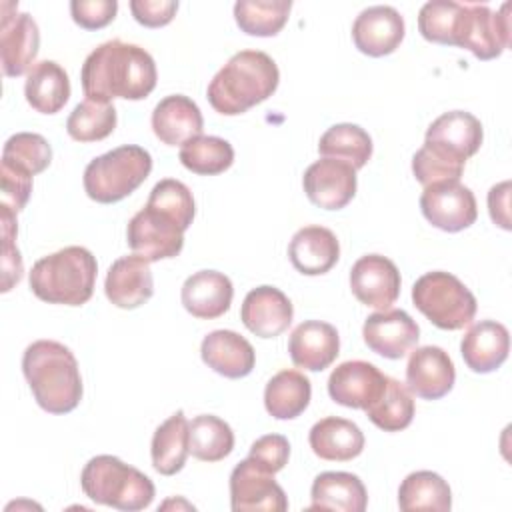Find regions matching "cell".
Segmentation results:
<instances>
[{"mask_svg": "<svg viewBox=\"0 0 512 512\" xmlns=\"http://www.w3.org/2000/svg\"><path fill=\"white\" fill-rule=\"evenodd\" d=\"M318 152L324 158H334L360 170L372 156V138L358 124H334L320 136Z\"/></svg>", "mask_w": 512, "mask_h": 512, "instance_id": "cell-34", "label": "cell"}, {"mask_svg": "<svg viewBox=\"0 0 512 512\" xmlns=\"http://www.w3.org/2000/svg\"><path fill=\"white\" fill-rule=\"evenodd\" d=\"M362 336L372 352L390 360H398L418 344L420 328L408 312L388 308L366 318Z\"/></svg>", "mask_w": 512, "mask_h": 512, "instance_id": "cell-15", "label": "cell"}, {"mask_svg": "<svg viewBox=\"0 0 512 512\" xmlns=\"http://www.w3.org/2000/svg\"><path fill=\"white\" fill-rule=\"evenodd\" d=\"M290 8V0H238L234 20L250 36H276L284 28Z\"/></svg>", "mask_w": 512, "mask_h": 512, "instance_id": "cell-38", "label": "cell"}, {"mask_svg": "<svg viewBox=\"0 0 512 512\" xmlns=\"http://www.w3.org/2000/svg\"><path fill=\"white\" fill-rule=\"evenodd\" d=\"M308 510L364 512L368 494L362 480L350 472H322L314 478Z\"/></svg>", "mask_w": 512, "mask_h": 512, "instance_id": "cell-29", "label": "cell"}, {"mask_svg": "<svg viewBox=\"0 0 512 512\" xmlns=\"http://www.w3.org/2000/svg\"><path fill=\"white\" fill-rule=\"evenodd\" d=\"M116 122L118 116L114 104L86 98L70 112L66 132L76 142H98L114 132Z\"/></svg>", "mask_w": 512, "mask_h": 512, "instance_id": "cell-39", "label": "cell"}, {"mask_svg": "<svg viewBox=\"0 0 512 512\" xmlns=\"http://www.w3.org/2000/svg\"><path fill=\"white\" fill-rule=\"evenodd\" d=\"M202 362L224 378H244L256 364L252 344L234 330H214L200 346Z\"/></svg>", "mask_w": 512, "mask_h": 512, "instance_id": "cell-25", "label": "cell"}, {"mask_svg": "<svg viewBox=\"0 0 512 512\" xmlns=\"http://www.w3.org/2000/svg\"><path fill=\"white\" fill-rule=\"evenodd\" d=\"M230 506L234 512H286L288 498L272 472L246 458L230 474Z\"/></svg>", "mask_w": 512, "mask_h": 512, "instance_id": "cell-11", "label": "cell"}, {"mask_svg": "<svg viewBox=\"0 0 512 512\" xmlns=\"http://www.w3.org/2000/svg\"><path fill=\"white\" fill-rule=\"evenodd\" d=\"M404 18L392 6L378 4L364 8L352 24L354 46L368 56L392 54L404 40Z\"/></svg>", "mask_w": 512, "mask_h": 512, "instance_id": "cell-18", "label": "cell"}, {"mask_svg": "<svg viewBox=\"0 0 512 512\" xmlns=\"http://www.w3.org/2000/svg\"><path fill=\"white\" fill-rule=\"evenodd\" d=\"M288 354L298 368L320 372L340 354L338 330L322 320H306L292 330Z\"/></svg>", "mask_w": 512, "mask_h": 512, "instance_id": "cell-22", "label": "cell"}, {"mask_svg": "<svg viewBox=\"0 0 512 512\" xmlns=\"http://www.w3.org/2000/svg\"><path fill=\"white\" fill-rule=\"evenodd\" d=\"M106 298L124 310H132L148 302L154 294L150 262L138 254L122 256L112 262L104 280Z\"/></svg>", "mask_w": 512, "mask_h": 512, "instance_id": "cell-20", "label": "cell"}, {"mask_svg": "<svg viewBox=\"0 0 512 512\" xmlns=\"http://www.w3.org/2000/svg\"><path fill=\"white\" fill-rule=\"evenodd\" d=\"M302 186L308 200L318 208L340 210L356 194V170L346 162L322 158L306 168Z\"/></svg>", "mask_w": 512, "mask_h": 512, "instance_id": "cell-14", "label": "cell"}, {"mask_svg": "<svg viewBox=\"0 0 512 512\" xmlns=\"http://www.w3.org/2000/svg\"><path fill=\"white\" fill-rule=\"evenodd\" d=\"M150 172V152L136 144H124L90 160L82 182L88 198L100 204H114L130 196Z\"/></svg>", "mask_w": 512, "mask_h": 512, "instance_id": "cell-6", "label": "cell"}, {"mask_svg": "<svg viewBox=\"0 0 512 512\" xmlns=\"http://www.w3.org/2000/svg\"><path fill=\"white\" fill-rule=\"evenodd\" d=\"M184 168L194 174L214 176L228 170L234 162V148L228 140L218 136H194L180 146L178 154Z\"/></svg>", "mask_w": 512, "mask_h": 512, "instance_id": "cell-37", "label": "cell"}, {"mask_svg": "<svg viewBox=\"0 0 512 512\" xmlns=\"http://www.w3.org/2000/svg\"><path fill=\"white\" fill-rule=\"evenodd\" d=\"M202 128L204 118L198 104L184 94L166 96L154 106L152 130L168 146H182L190 138L200 136Z\"/></svg>", "mask_w": 512, "mask_h": 512, "instance_id": "cell-26", "label": "cell"}, {"mask_svg": "<svg viewBox=\"0 0 512 512\" xmlns=\"http://www.w3.org/2000/svg\"><path fill=\"white\" fill-rule=\"evenodd\" d=\"M98 264L84 246H66L34 262L30 290L48 304L82 306L94 294Z\"/></svg>", "mask_w": 512, "mask_h": 512, "instance_id": "cell-4", "label": "cell"}, {"mask_svg": "<svg viewBox=\"0 0 512 512\" xmlns=\"http://www.w3.org/2000/svg\"><path fill=\"white\" fill-rule=\"evenodd\" d=\"M0 180H2V202L0 204L12 208L14 212H20L26 206L28 198H30L32 176L2 164L0 166Z\"/></svg>", "mask_w": 512, "mask_h": 512, "instance_id": "cell-47", "label": "cell"}, {"mask_svg": "<svg viewBox=\"0 0 512 512\" xmlns=\"http://www.w3.org/2000/svg\"><path fill=\"white\" fill-rule=\"evenodd\" d=\"M420 210L432 226L444 232H460L478 218L474 192L460 180L426 186L420 196Z\"/></svg>", "mask_w": 512, "mask_h": 512, "instance_id": "cell-10", "label": "cell"}, {"mask_svg": "<svg viewBox=\"0 0 512 512\" xmlns=\"http://www.w3.org/2000/svg\"><path fill=\"white\" fill-rule=\"evenodd\" d=\"M146 204H150L158 210H164L166 214L176 218L184 230L190 228L194 214H196V206H194L190 188L184 182L174 180V178H164V180L156 182L154 188L150 190Z\"/></svg>", "mask_w": 512, "mask_h": 512, "instance_id": "cell-42", "label": "cell"}, {"mask_svg": "<svg viewBox=\"0 0 512 512\" xmlns=\"http://www.w3.org/2000/svg\"><path fill=\"white\" fill-rule=\"evenodd\" d=\"M52 162V148L48 140L36 132H16L2 148V164L26 172L40 174Z\"/></svg>", "mask_w": 512, "mask_h": 512, "instance_id": "cell-40", "label": "cell"}, {"mask_svg": "<svg viewBox=\"0 0 512 512\" xmlns=\"http://www.w3.org/2000/svg\"><path fill=\"white\" fill-rule=\"evenodd\" d=\"M482 124L466 110H450L440 114L426 130L424 144L466 164L482 146Z\"/></svg>", "mask_w": 512, "mask_h": 512, "instance_id": "cell-17", "label": "cell"}, {"mask_svg": "<svg viewBox=\"0 0 512 512\" xmlns=\"http://www.w3.org/2000/svg\"><path fill=\"white\" fill-rule=\"evenodd\" d=\"M190 454L202 462L224 460L234 448V432L228 422L212 414H200L188 422Z\"/></svg>", "mask_w": 512, "mask_h": 512, "instance_id": "cell-36", "label": "cell"}, {"mask_svg": "<svg viewBox=\"0 0 512 512\" xmlns=\"http://www.w3.org/2000/svg\"><path fill=\"white\" fill-rule=\"evenodd\" d=\"M118 12L116 0H72L70 14L72 20L84 30L104 28L114 20Z\"/></svg>", "mask_w": 512, "mask_h": 512, "instance_id": "cell-46", "label": "cell"}, {"mask_svg": "<svg viewBox=\"0 0 512 512\" xmlns=\"http://www.w3.org/2000/svg\"><path fill=\"white\" fill-rule=\"evenodd\" d=\"M462 172H464V162L448 158L424 144L412 156V174L424 188L438 182L460 180Z\"/></svg>", "mask_w": 512, "mask_h": 512, "instance_id": "cell-43", "label": "cell"}, {"mask_svg": "<svg viewBox=\"0 0 512 512\" xmlns=\"http://www.w3.org/2000/svg\"><path fill=\"white\" fill-rule=\"evenodd\" d=\"M386 378V374L366 360H348L332 370L328 394L340 406L366 410L382 394Z\"/></svg>", "mask_w": 512, "mask_h": 512, "instance_id": "cell-16", "label": "cell"}, {"mask_svg": "<svg viewBox=\"0 0 512 512\" xmlns=\"http://www.w3.org/2000/svg\"><path fill=\"white\" fill-rule=\"evenodd\" d=\"M280 82L272 56L262 50L236 52L210 80L206 96L224 116H238L270 98Z\"/></svg>", "mask_w": 512, "mask_h": 512, "instance_id": "cell-3", "label": "cell"}, {"mask_svg": "<svg viewBox=\"0 0 512 512\" xmlns=\"http://www.w3.org/2000/svg\"><path fill=\"white\" fill-rule=\"evenodd\" d=\"M10 2L2 4L0 24V62L4 76H22L30 72L38 56L40 32L36 20L28 12H8Z\"/></svg>", "mask_w": 512, "mask_h": 512, "instance_id": "cell-12", "label": "cell"}, {"mask_svg": "<svg viewBox=\"0 0 512 512\" xmlns=\"http://www.w3.org/2000/svg\"><path fill=\"white\" fill-rule=\"evenodd\" d=\"M178 2L176 0H132L130 12L134 20L148 28H160L172 22L176 16Z\"/></svg>", "mask_w": 512, "mask_h": 512, "instance_id": "cell-48", "label": "cell"}, {"mask_svg": "<svg viewBox=\"0 0 512 512\" xmlns=\"http://www.w3.org/2000/svg\"><path fill=\"white\" fill-rule=\"evenodd\" d=\"M460 14V2L430 0L418 12V30L422 38L436 44L454 46V32Z\"/></svg>", "mask_w": 512, "mask_h": 512, "instance_id": "cell-41", "label": "cell"}, {"mask_svg": "<svg viewBox=\"0 0 512 512\" xmlns=\"http://www.w3.org/2000/svg\"><path fill=\"white\" fill-rule=\"evenodd\" d=\"M400 272L382 254H366L352 264L350 288L358 302L376 310H388L400 296Z\"/></svg>", "mask_w": 512, "mask_h": 512, "instance_id": "cell-13", "label": "cell"}, {"mask_svg": "<svg viewBox=\"0 0 512 512\" xmlns=\"http://www.w3.org/2000/svg\"><path fill=\"white\" fill-rule=\"evenodd\" d=\"M456 380L454 362L440 346L416 348L406 364V386L424 400L446 396Z\"/></svg>", "mask_w": 512, "mask_h": 512, "instance_id": "cell-19", "label": "cell"}, {"mask_svg": "<svg viewBox=\"0 0 512 512\" xmlns=\"http://www.w3.org/2000/svg\"><path fill=\"white\" fill-rule=\"evenodd\" d=\"M22 372L36 404L68 414L82 400V376L72 350L56 340H36L22 354Z\"/></svg>", "mask_w": 512, "mask_h": 512, "instance_id": "cell-2", "label": "cell"}, {"mask_svg": "<svg viewBox=\"0 0 512 512\" xmlns=\"http://www.w3.org/2000/svg\"><path fill=\"white\" fill-rule=\"evenodd\" d=\"M0 224H2V292H8L14 284L20 282L24 266L22 256L14 244L18 226L16 212L4 204H0Z\"/></svg>", "mask_w": 512, "mask_h": 512, "instance_id": "cell-44", "label": "cell"}, {"mask_svg": "<svg viewBox=\"0 0 512 512\" xmlns=\"http://www.w3.org/2000/svg\"><path fill=\"white\" fill-rule=\"evenodd\" d=\"M414 306L438 328L460 330L474 320L476 298L454 274L434 270L422 274L412 286Z\"/></svg>", "mask_w": 512, "mask_h": 512, "instance_id": "cell-7", "label": "cell"}, {"mask_svg": "<svg viewBox=\"0 0 512 512\" xmlns=\"http://www.w3.org/2000/svg\"><path fill=\"white\" fill-rule=\"evenodd\" d=\"M488 212L494 224L510 230V180L494 184L488 192Z\"/></svg>", "mask_w": 512, "mask_h": 512, "instance_id": "cell-49", "label": "cell"}, {"mask_svg": "<svg viewBox=\"0 0 512 512\" xmlns=\"http://www.w3.org/2000/svg\"><path fill=\"white\" fill-rule=\"evenodd\" d=\"M184 232L186 230L176 218L146 204L130 218L126 242L134 254L148 262H158L164 258H174L182 252Z\"/></svg>", "mask_w": 512, "mask_h": 512, "instance_id": "cell-9", "label": "cell"}, {"mask_svg": "<svg viewBox=\"0 0 512 512\" xmlns=\"http://www.w3.org/2000/svg\"><path fill=\"white\" fill-rule=\"evenodd\" d=\"M26 102L40 114H56L70 98V78L54 60L36 62L24 82Z\"/></svg>", "mask_w": 512, "mask_h": 512, "instance_id": "cell-30", "label": "cell"}, {"mask_svg": "<svg viewBox=\"0 0 512 512\" xmlns=\"http://www.w3.org/2000/svg\"><path fill=\"white\" fill-rule=\"evenodd\" d=\"M234 288L226 274L218 270H200L188 276L182 284V306L188 314L200 320H214L228 312Z\"/></svg>", "mask_w": 512, "mask_h": 512, "instance_id": "cell-24", "label": "cell"}, {"mask_svg": "<svg viewBox=\"0 0 512 512\" xmlns=\"http://www.w3.org/2000/svg\"><path fill=\"white\" fill-rule=\"evenodd\" d=\"M188 454V420L184 412L178 410L168 420H164L152 436V466L162 476H174L184 468Z\"/></svg>", "mask_w": 512, "mask_h": 512, "instance_id": "cell-31", "label": "cell"}, {"mask_svg": "<svg viewBox=\"0 0 512 512\" xmlns=\"http://www.w3.org/2000/svg\"><path fill=\"white\" fill-rule=\"evenodd\" d=\"M312 396L310 380L298 370H280L264 388L266 412L276 420H292L300 416Z\"/></svg>", "mask_w": 512, "mask_h": 512, "instance_id": "cell-32", "label": "cell"}, {"mask_svg": "<svg viewBox=\"0 0 512 512\" xmlns=\"http://www.w3.org/2000/svg\"><path fill=\"white\" fill-rule=\"evenodd\" d=\"M364 412L370 418V422L374 426H378L380 430L400 432V430L408 428L414 418L412 392L406 384L388 376L382 394Z\"/></svg>", "mask_w": 512, "mask_h": 512, "instance_id": "cell-35", "label": "cell"}, {"mask_svg": "<svg viewBox=\"0 0 512 512\" xmlns=\"http://www.w3.org/2000/svg\"><path fill=\"white\" fill-rule=\"evenodd\" d=\"M398 506L404 512L414 510H438L446 512L452 508V492L448 482L432 472L418 470L408 474L398 488Z\"/></svg>", "mask_w": 512, "mask_h": 512, "instance_id": "cell-33", "label": "cell"}, {"mask_svg": "<svg viewBox=\"0 0 512 512\" xmlns=\"http://www.w3.org/2000/svg\"><path fill=\"white\" fill-rule=\"evenodd\" d=\"M288 258L300 274L320 276L330 272L338 262L340 242L330 228L304 226L292 236L288 244Z\"/></svg>", "mask_w": 512, "mask_h": 512, "instance_id": "cell-27", "label": "cell"}, {"mask_svg": "<svg viewBox=\"0 0 512 512\" xmlns=\"http://www.w3.org/2000/svg\"><path fill=\"white\" fill-rule=\"evenodd\" d=\"M80 80L88 100H142L156 88L158 72L148 50L114 38L86 56Z\"/></svg>", "mask_w": 512, "mask_h": 512, "instance_id": "cell-1", "label": "cell"}, {"mask_svg": "<svg viewBox=\"0 0 512 512\" xmlns=\"http://www.w3.org/2000/svg\"><path fill=\"white\" fill-rule=\"evenodd\" d=\"M80 486L92 502L124 512L148 508L156 492L144 472L110 454L88 460L80 474Z\"/></svg>", "mask_w": 512, "mask_h": 512, "instance_id": "cell-5", "label": "cell"}, {"mask_svg": "<svg viewBox=\"0 0 512 512\" xmlns=\"http://www.w3.org/2000/svg\"><path fill=\"white\" fill-rule=\"evenodd\" d=\"M292 316V302L276 286H258L250 290L240 308L244 326L260 338L280 336L292 324Z\"/></svg>", "mask_w": 512, "mask_h": 512, "instance_id": "cell-21", "label": "cell"}, {"mask_svg": "<svg viewBox=\"0 0 512 512\" xmlns=\"http://www.w3.org/2000/svg\"><path fill=\"white\" fill-rule=\"evenodd\" d=\"M510 2L498 12L486 4L460 2V14L454 32V46L470 50L480 60L498 58L510 46Z\"/></svg>", "mask_w": 512, "mask_h": 512, "instance_id": "cell-8", "label": "cell"}, {"mask_svg": "<svg viewBox=\"0 0 512 512\" xmlns=\"http://www.w3.org/2000/svg\"><path fill=\"white\" fill-rule=\"evenodd\" d=\"M312 452L330 462H348L362 454L364 434L362 430L346 418L326 416L318 420L308 434Z\"/></svg>", "mask_w": 512, "mask_h": 512, "instance_id": "cell-28", "label": "cell"}, {"mask_svg": "<svg viewBox=\"0 0 512 512\" xmlns=\"http://www.w3.org/2000/svg\"><path fill=\"white\" fill-rule=\"evenodd\" d=\"M510 352L508 328L496 320L472 324L460 342V354L466 366L476 374L494 372L504 364Z\"/></svg>", "mask_w": 512, "mask_h": 512, "instance_id": "cell-23", "label": "cell"}, {"mask_svg": "<svg viewBox=\"0 0 512 512\" xmlns=\"http://www.w3.org/2000/svg\"><path fill=\"white\" fill-rule=\"evenodd\" d=\"M248 458H252L264 470L276 474L286 466L290 458V442L282 434L260 436L256 442H252Z\"/></svg>", "mask_w": 512, "mask_h": 512, "instance_id": "cell-45", "label": "cell"}]
</instances>
